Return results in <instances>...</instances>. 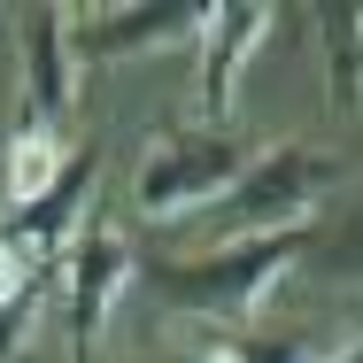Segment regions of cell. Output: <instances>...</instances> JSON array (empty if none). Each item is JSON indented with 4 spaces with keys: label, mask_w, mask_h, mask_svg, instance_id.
<instances>
[{
    "label": "cell",
    "mask_w": 363,
    "mask_h": 363,
    "mask_svg": "<svg viewBox=\"0 0 363 363\" xmlns=\"http://www.w3.org/2000/svg\"><path fill=\"white\" fill-rule=\"evenodd\" d=\"M309 247H317L309 224H294V232H263V240H224L217 255L155 263L147 286L162 294L170 309H186V317H247V309H263L271 294L286 286V271L309 255Z\"/></svg>",
    "instance_id": "6da1fadb"
},
{
    "label": "cell",
    "mask_w": 363,
    "mask_h": 363,
    "mask_svg": "<svg viewBox=\"0 0 363 363\" xmlns=\"http://www.w3.org/2000/svg\"><path fill=\"white\" fill-rule=\"evenodd\" d=\"M247 162L255 155L232 140V132H209V124L155 132L147 155H140V178H132V209L147 224H178V217H194V209H209V201H224Z\"/></svg>",
    "instance_id": "7a4b0ae2"
},
{
    "label": "cell",
    "mask_w": 363,
    "mask_h": 363,
    "mask_svg": "<svg viewBox=\"0 0 363 363\" xmlns=\"http://www.w3.org/2000/svg\"><path fill=\"white\" fill-rule=\"evenodd\" d=\"M333 178H340L333 155H317V147H271V155H255V162L240 170V186L217 201V209H224V232H232V240L294 232V224H309V209L325 201Z\"/></svg>",
    "instance_id": "3957f363"
},
{
    "label": "cell",
    "mask_w": 363,
    "mask_h": 363,
    "mask_svg": "<svg viewBox=\"0 0 363 363\" xmlns=\"http://www.w3.org/2000/svg\"><path fill=\"white\" fill-rule=\"evenodd\" d=\"M62 39L70 62H124V55H162V47H194L201 39V8L194 0H108V8H62Z\"/></svg>",
    "instance_id": "277c9868"
},
{
    "label": "cell",
    "mask_w": 363,
    "mask_h": 363,
    "mask_svg": "<svg viewBox=\"0 0 363 363\" xmlns=\"http://www.w3.org/2000/svg\"><path fill=\"white\" fill-rule=\"evenodd\" d=\"M271 31H279V8H263V0H224V8H201V62H194V116L224 132V116H232V101H240V77L247 62L271 47Z\"/></svg>",
    "instance_id": "5b68a950"
},
{
    "label": "cell",
    "mask_w": 363,
    "mask_h": 363,
    "mask_svg": "<svg viewBox=\"0 0 363 363\" xmlns=\"http://www.w3.org/2000/svg\"><path fill=\"white\" fill-rule=\"evenodd\" d=\"M132 271H140L132 240H124L116 224H101V217H85V232L62 247V301H70L77 363H85L93 340H101V325L116 317V301H124V286H132Z\"/></svg>",
    "instance_id": "8992f818"
},
{
    "label": "cell",
    "mask_w": 363,
    "mask_h": 363,
    "mask_svg": "<svg viewBox=\"0 0 363 363\" xmlns=\"http://www.w3.org/2000/svg\"><path fill=\"white\" fill-rule=\"evenodd\" d=\"M93 186H101V147L85 140L70 155V170L39 194V201H23V209H8V224H0V240L31 263V271H47L62 247L77 240V217H85V201H93Z\"/></svg>",
    "instance_id": "52a82bcc"
},
{
    "label": "cell",
    "mask_w": 363,
    "mask_h": 363,
    "mask_svg": "<svg viewBox=\"0 0 363 363\" xmlns=\"http://www.w3.org/2000/svg\"><path fill=\"white\" fill-rule=\"evenodd\" d=\"M16 55H23V124L62 132L70 124V101H77V62H70V39H62V0H39L16 23Z\"/></svg>",
    "instance_id": "ba28073f"
},
{
    "label": "cell",
    "mask_w": 363,
    "mask_h": 363,
    "mask_svg": "<svg viewBox=\"0 0 363 363\" xmlns=\"http://www.w3.org/2000/svg\"><path fill=\"white\" fill-rule=\"evenodd\" d=\"M77 147L62 132H39V124H16V140H8V209H23V201H39L62 170H70Z\"/></svg>",
    "instance_id": "9c48e42d"
},
{
    "label": "cell",
    "mask_w": 363,
    "mask_h": 363,
    "mask_svg": "<svg viewBox=\"0 0 363 363\" xmlns=\"http://www.w3.org/2000/svg\"><path fill=\"white\" fill-rule=\"evenodd\" d=\"M201 363H317V348L309 340H224Z\"/></svg>",
    "instance_id": "30bf717a"
},
{
    "label": "cell",
    "mask_w": 363,
    "mask_h": 363,
    "mask_svg": "<svg viewBox=\"0 0 363 363\" xmlns=\"http://www.w3.org/2000/svg\"><path fill=\"white\" fill-rule=\"evenodd\" d=\"M317 263H325V279H363V217L348 224V232H340V240H333Z\"/></svg>",
    "instance_id": "8fae6325"
},
{
    "label": "cell",
    "mask_w": 363,
    "mask_h": 363,
    "mask_svg": "<svg viewBox=\"0 0 363 363\" xmlns=\"http://www.w3.org/2000/svg\"><path fill=\"white\" fill-rule=\"evenodd\" d=\"M31 279H39V271H31V263H23V255H16L8 240H0V309H8V301H16L23 286H31Z\"/></svg>",
    "instance_id": "7c38bea8"
},
{
    "label": "cell",
    "mask_w": 363,
    "mask_h": 363,
    "mask_svg": "<svg viewBox=\"0 0 363 363\" xmlns=\"http://www.w3.org/2000/svg\"><path fill=\"white\" fill-rule=\"evenodd\" d=\"M340 23H348V62H356V77H363V8H348Z\"/></svg>",
    "instance_id": "4fadbf2b"
},
{
    "label": "cell",
    "mask_w": 363,
    "mask_h": 363,
    "mask_svg": "<svg viewBox=\"0 0 363 363\" xmlns=\"http://www.w3.org/2000/svg\"><path fill=\"white\" fill-rule=\"evenodd\" d=\"M317 363H363V340H340V348H325Z\"/></svg>",
    "instance_id": "5bb4252c"
},
{
    "label": "cell",
    "mask_w": 363,
    "mask_h": 363,
    "mask_svg": "<svg viewBox=\"0 0 363 363\" xmlns=\"http://www.w3.org/2000/svg\"><path fill=\"white\" fill-rule=\"evenodd\" d=\"M85 363H93V356H85ZM155 363H201V356H155Z\"/></svg>",
    "instance_id": "9a60e30c"
}]
</instances>
